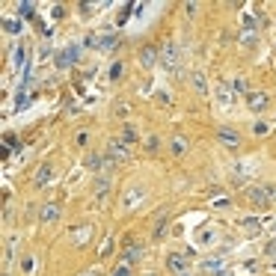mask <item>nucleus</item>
<instances>
[{
  "mask_svg": "<svg viewBox=\"0 0 276 276\" xmlns=\"http://www.w3.org/2000/svg\"><path fill=\"white\" fill-rule=\"evenodd\" d=\"M84 48H89V51H98V33H87V36H84Z\"/></svg>",
  "mask_w": 276,
  "mask_h": 276,
  "instance_id": "obj_32",
  "label": "nucleus"
},
{
  "mask_svg": "<svg viewBox=\"0 0 276 276\" xmlns=\"http://www.w3.org/2000/svg\"><path fill=\"white\" fill-rule=\"evenodd\" d=\"M273 196H276L273 184H253V187H246V199H250L256 208L273 205Z\"/></svg>",
  "mask_w": 276,
  "mask_h": 276,
  "instance_id": "obj_1",
  "label": "nucleus"
},
{
  "mask_svg": "<svg viewBox=\"0 0 276 276\" xmlns=\"http://www.w3.org/2000/svg\"><path fill=\"white\" fill-rule=\"evenodd\" d=\"M217 140H220V146L229 149V152H238V149H241V143H243L241 131H238V128H232V125H220V128H217Z\"/></svg>",
  "mask_w": 276,
  "mask_h": 276,
  "instance_id": "obj_5",
  "label": "nucleus"
},
{
  "mask_svg": "<svg viewBox=\"0 0 276 276\" xmlns=\"http://www.w3.org/2000/svg\"><path fill=\"white\" fill-rule=\"evenodd\" d=\"M3 30H6V33L9 36H18L21 33V30H24V24H21V18H3Z\"/></svg>",
  "mask_w": 276,
  "mask_h": 276,
  "instance_id": "obj_19",
  "label": "nucleus"
},
{
  "mask_svg": "<svg viewBox=\"0 0 276 276\" xmlns=\"http://www.w3.org/2000/svg\"><path fill=\"white\" fill-rule=\"evenodd\" d=\"M15 9H18V15H21V18H33V9H36V6H33V3H27V0H24V3H18Z\"/></svg>",
  "mask_w": 276,
  "mask_h": 276,
  "instance_id": "obj_31",
  "label": "nucleus"
},
{
  "mask_svg": "<svg viewBox=\"0 0 276 276\" xmlns=\"http://www.w3.org/2000/svg\"><path fill=\"white\" fill-rule=\"evenodd\" d=\"M190 87L196 89V95H208V77L199 69L190 71Z\"/></svg>",
  "mask_w": 276,
  "mask_h": 276,
  "instance_id": "obj_17",
  "label": "nucleus"
},
{
  "mask_svg": "<svg viewBox=\"0 0 276 276\" xmlns=\"http://www.w3.org/2000/svg\"><path fill=\"white\" fill-rule=\"evenodd\" d=\"M223 264H226V256L223 253H211V256H205V259L199 261V267L205 270V273H223Z\"/></svg>",
  "mask_w": 276,
  "mask_h": 276,
  "instance_id": "obj_11",
  "label": "nucleus"
},
{
  "mask_svg": "<svg viewBox=\"0 0 276 276\" xmlns=\"http://www.w3.org/2000/svg\"><path fill=\"white\" fill-rule=\"evenodd\" d=\"M184 9H187V15H196V9H199V3H184Z\"/></svg>",
  "mask_w": 276,
  "mask_h": 276,
  "instance_id": "obj_39",
  "label": "nucleus"
},
{
  "mask_svg": "<svg viewBox=\"0 0 276 276\" xmlns=\"http://www.w3.org/2000/svg\"><path fill=\"white\" fill-rule=\"evenodd\" d=\"M217 104H220V107H232V104H235V92L229 89V84H226V80H220V84H217Z\"/></svg>",
  "mask_w": 276,
  "mask_h": 276,
  "instance_id": "obj_16",
  "label": "nucleus"
},
{
  "mask_svg": "<svg viewBox=\"0 0 276 276\" xmlns=\"http://www.w3.org/2000/svg\"><path fill=\"white\" fill-rule=\"evenodd\" d=\"M80 15H84V18L95 15V6H89V3H80Z\"/></svg>",
  "mask_w": 276,
  "mask_h": 276,
  "instance_id": "obj_37",
  "label": "nucleus"
},
{
  "mask_svg": "<svg viewBox=\"0 0 276 276\" xmlns=\"http://www.w3.org/2000/svg\"><path fill=\"white\" fill-rule=\"evenodd\" d=\"M146 152H149V155H157V152H160V137H157V134L146 137Z\"/></svg>",
  "mask_w": 276,
  "mask_h": 276,
  "instance_id": "obj_28",
  "label": "nucleus"
},
{
  "mask_svg": "<svg viewBox=\"0 0 276 276\" xmlns=\"http://www.w3.org/2000/svg\"><path fill=\"white\" fill-rule=\"evenodd\" d=\"M74 140H77V146H80V149H87V146H89V134H87V131H80Z\"/></svg>",
  "mask_w": 276,
  "mask_h": 276,
  "instance_id": "obj_36",
  "label": "nucleus"
},
{
  "mask_svg": "<svg viewBox=\"0 0 276 276\" xmlns=\"http://www.w3.org/2000/svg\"><path fill=\"white\" fill-rule=\"evenodd\" d=\"M178 57H181L178 42H175V39H167V42H163V48H160V63L167 66V71H170V74H175V71H178Z\"/></svg>",
  "mask_w": 276,
  "mask_h": 276,
  "instance_id": "obj_3",
  "label": "nucleus"
},
{
  "mask_svg": "<svg viewBox=\"0 0 276 276\" xmlns=\"http://www.w3.org/2000/svg\"><path fill=\"white\" fill-rule=\"evenodd\" d=\"M116 33H98V51H110L113 45H116Z\"/></svg>",
  "mask_w": 276,
  "mask_h": 276,
  "instance_id": "obj_23",
  "label": "nucleus"
},
{
  "mask_svg": "<svg viewBox=\"0 0 276 276\" xmlns=\"http://www.w3.org/2000/svg\"><path fill=\"white\" fill-rule=\"evenodd\" d=\"M270 128H273L270 122L259 119V122H256V125H253V134H256V137H267V134H270Z\"/></svg>",
  "mask_w": 276,
  "mask_h": 276,
  "instance_id": "obj_26",
  "label": "nucleus"
},
{
  "mask_svg": "<svg viewBox=\"0 0 276 276\" xmlns=\"http://www.w3.org/2000/svg\"><path fill=\"white\" fill-rule=\"evenodd\" d=\"M95 238V226L92 223H80L71 229V243L74 246H89V241Z\"/></svg>",
  "mask_w": 276,
  "mask_h": 276,
  "instance_id": "obj_9",
  "label": "nucleus"
},
{
  "mask_svg": "<svg viewBox=\"0 0 276 276\" xmlns=\"http://www.w3.org/2000/svg\"><path fill=\"white\" fill-rule=\"evenodd\" d=\"M113 250H116V241H113V238H107V241H104V246H101V259H107Z\"/></svg>",
  "mask_w": 276,
  "mask_h": 276,
  "instance_id": "obj_35",
  "label": "nucleus"
},
{
  "mask_svg": "<svg viewBox=\"0 0 276 276\" xmlns=\"http://www.w3.org/2000/svg\"><path fill=\"white\" fill-rule=\"evenodd\" d=\"M51 15H53V18H63V15H66V6H53Z\"/></svg>",
  "mask_w": 276,
  "mask_h": 276,
  "instance_id": "obj_40",
  "label": "nucleus"
},
{
  "mask_svg": "<svg viewBox=\"0 0 276 276\" xmlns=\"http://www.w3.org/2000/svg\"><path fill=\"white\" fill-rule=\"evenodd\" d=\"M143 196H146V190L137 187V190H128V196H125V208H137L143 202Z\"/></svg>",
  "mask_w": 276,
  "mask_h": 276,
  "instance_id": "obj_20",
  "label": "nucleus"
},
{
  "mask_svg": "<svg viewBox=\"0 0 276 276\" xmlns=\"http://www.w3.org/2000/svg\"><path fill=\"white\" fill-rule=\"evenodd\" d=\"M24 57H27V48L24 45H15V51H12V69H21L24 66Z\"/></svg>",
  "mask_w": 276,
  "mask_h": 276,
  "instance_id": "obj_24",
  "label": "nucleus"
},
{
  "mask_svg": "<svg viewBox=\"0 0 276 276\" xmlns=\"http://www.w3.org/2000/svg\"><path fill=\"white\" fill-rule=\"evenodd\" d=\"M241 229H243V235L256 238V235L261 232V220H259V217H243V220H241Z\"/></svg>",
  "mask_w": 276,
  "mask_h": 276,
  "instance_id": "obj_18",
  "label": "nucleus"
},
{
  "mask_svg": "<svg viewBox=\"0 0 276 276\" xmlns=\"http://www.w3.org/2000/svg\"><path fill=\"white\" fill-rule=\"evenodd\" d=\"M273 232H276V223H273Z\"/></svg>",
  "mask_w": 276,
  "mask_h": 276,
  "instance_id": "obj_44",
  "label": "nucleus"
},
{
  "mask_svg": "<svg viewBox=\"0 0 276 276\" xmlns=\"http://www.w3.org/2000/svg\"><path fill=\"white\" fill-rule=\"evenodd\" d=\"M119 140L125 143V146H137L140 143V128H137V122H122V131H119Z\"/></svg>",
  "mask_w": 276,
  "mask_h": 276,
  "instance_id": "obj_12",
  "label": "nucleus"
},
{
  "mask_svg": "<svg viewBox=\"0 0 276 276\" xmlns=\"http://www.w3.org/2000/svg\"><path fill=\"white\" fill-rule=\"evenodd\" d=\"M273 63H276V42H273Z\"/></svg>",
  "mask_w": 276,
  "mask_h": 276,
  "instance_id": "obj_43",
  "label": "nucleus"
},
{
  "mask_svg": "<svg viewBox=\"0 0 276 276\" xmlns=\"http://www.w3.org/2000/svg\"><path fill=\"white\" fill-rule=\"evenodd\" d=\"M122 71H125V66H122V60H116V63L110 66V80H119Z\"/></svg>",
  "mask_w": 276,
  "mask_h": 276,
  "instance_id": "obj_34",
  "label": "nucleus"
},
{
  "mask_svg": "<svg viewBox=\"0 0 276 276\" xmlns=\"http://www.w3.org/2000/svg\"><path fill=\"white\" fill-rule=\"evenodd\" d=\"M246 110H250L253 116H264V113L270 110V95H267L264 89H253V92L246 95Z\"/></svg>",
  "mask_w": 276,
  "mask_h": 276,
  "instance_id": "obj_4",
  "label": "nucleus"
},
{
  "mask_svg": "<svg viewBox=\"0 0 276 276\" xmlns=\"http://www.w3.org/2000/svg\"><path fill=\"white\" fill-rule=\"evenodd\" d=\"M104 155L110 157V160H116V163H128V160L134 157V152H131V146H125L119 137H113V140H107Z\"/></svg>",
  "mask_w": 276,
  "mask_h": 276,
  "instance_id": "obj_2",
  "label": "nucleus"
},
{
  "mask_svg": "<svg viewBox=\"0 0 276 276\" xmlns=\"http://www.w3.org/2000/svg\"><path fill=\"white\" fill-rule=\"evenodd\" d=\"M60 220H63V205H60V202L48 199V202L39 205V223L53 226V223H60Z\"/></svg>",
  "mask_w": 276,
  "mask_h": 276,
  "instance_id": "obj_6",
  "label": "nucleus"
},
{
  "mask_svg": "<svg viewBox=\"0 0 276 276\" xmlns=\"http://www.w3.org/2000/svg\"><path fill=\"white\" fill-rule=\"evenodd\" d=\"M250 27L259 33V15L256 12H243V30H250Z\"/></svg>",
  "mask_w": 276,
  "mask_h": 276,
  "instance_id": "obj_27",
  "label": "nucleus"
},
{
  "mask_svg": "<svg viewBox=\"0 0 276 276\" xmlns=\"http://www.w3.org/2000/svg\"><path fill=\"white\" fill-rule=\"evenodd\" d=\"M80 276H101V270H87V273H80Z\"/></svg>",
  "mask_w": 276,
  "mask_h": 276,
  "instance_id": "obj_42",
  "label": "nucleus"
},
{
  "mask_svg": "<svg viewBox=\"0 0 276 276\" xmlns=\"http://www.w3.org/2000/svg\"><path fill=\"white\" fill-rule=\"evenodd\" d=\"M273 122H276V116H273Z\"/></svg>",
  "mask_w": 276,
  "mask_h": 276,
  "instance_id": "obj_45",
  "label": "nucleus"
},
{
  "mask_svg": "<svg viewBox=\"0 0 276 276\" xmlns=\"http://www.w3.org/2000/svg\"><path fill=\"white\" fill-rule=\"evenodd\" d=\"M77 60H80V48H77V45L53 51V66H57V69H63V71H66V69H71V66H74Z\"/></svg>",
  "mask_w": 276,
  "mask_h": 276,
  "instance_id": "obj_7",
  "label": "nucleus"
},
{
  "mask_svg": "<svg viewBox=\"0 0 276 276\" xmlns=\"http://www.w3.org/2000/svg\"><path fill=\"white\" fill-rule=\"evenodd\" d=\"M21 270H24V273H33V259H30V256L21 261Z\"/></svg>",
  "mask_w": 276,
  "mask_h": 276,
  "instance_id": "obj_38",
  "label": "nucleus"
},
{
  "mask_svg": "<svg viewBox=\"0 0 276 276\" xmlns=\"http://www.w3.org/2000/svg\"><path fill=\"white\" fill-rule=\"evenodd\" d=\"M51 178H53V167H51V163H42V167H36V173H33V187H45Z\"/></svg>",
  "mask_w": 276,
  "mask_h": 276,
  "instance_id": "obj_15",
  "label": "nucleus"
},
{
  "mask_svg": "<svg viewBox=\"0 0 276 276\" xmlns=\"http://www.w3.org/2000/svg\"><path fill=\"white\" fill-rule=\"evenodd\" d=\"M140 259H143V246H140V243H131V246L125 250V259H122V261H128V264H137Z\"/></svg>",
  "mask_w": 276,
  "mask_h": 276,
  "instance_id": "obj_21",
  "label": "nucleus"
},
{
  "mask_svg": "<svg viewBox=\"0 0 276 276\" xmlns=\"http://www.w3.org/2000/svg\"><path fill=\"white\" fill-rule=\"evenodd\" d=\"M256 42H259V33H256V30H243V33H241V45H243V48H256Z\"/></svg>",
  "mask_w": 276,
  "mask_h": 276,
  "instance_id": "obj_25",
  "label": "nucleus"
},
{
  "mask_svg": "<svg viewBox=\"0 0 276 276\" xmlns=\"http://www.w3.org/2000/svg\"><path fill=\"white\" fill-rule=\"evenodd\" d=\"M131 273H134L131 264H128V261H119V264L113 267V273H110V276H131Z\"/></svg>",
  "mask_w": 276,
  "mask_h": 276,
  "instance_id": "obj_30",
  "label": "nucleus"
},
{
  "mask_svg": "<svg viewBox=\"0 0 276 276\" xmlns=\"http://www.w3.org/2000/svg\"><path fill=\"white\" fill-rule=\"evenodd\" d=\"M167 223H170V211H163V214L157 217L155 232H152V235H155V241H157V238H163V235H167Z\"/></svg>",
  "mask_w": 276,
  "mask_h": 276,
  "instance_id": "obj_22",
  "label": "nucleus"
},
{
  "mask_svg": "<svg viewBox=\"0 0 276 276\" xmlns=\"http://www.w3.org/2000/svg\"><path fill=\"white\" fill-rule=\"evenodd\" d=\"M264 256H267V259L276 264V238H270V241L264 243Z\"/></svg>",
  "mask_w": 276,
  "mask_h": 276,
  "instance_id": "obj_33",
  "label": "nucleus"
},
{
  "mask_svg": "<svg viewBox=\"0 0 276 276\" xmlns=\"http://www.w3.org/2000/svg\"><path fill=\"white\" fill-rule=\"evenodd\" d=\"M116 113H119V116H128V104H125V101H119V107H116Z\"/></svg>",
  "mask_w": 276,
  "mask_h": 276,
  "instance_id": "obj_41",
  "label": "nucleus"
},
{
  "mask_svg": "<svg viewBox=\"0 0 276 276\" xmlns=\"http://www.w3.org/2000/svg\"><path fill=\"white\" fill-rule=\"evenodd\" d=\"M232 87H235V92H243V95H250V92H253L246 77H235V80H232Z\"/></svg>",
  "mask_w": 276,
  "mask_h": 276,
  "instance_id": "obj_29",
  "label": "nucleus"
},
{
  "mask_svg": "<svg viewBox=\"0 0 276 276\" xmlns=\"http://www.w3.org/2000/svg\"><path fill=\"white\" fill-rule=\"evenodd\" d=\"M190 152V140L184 134H173L170 137V155L173 157H184Z\"/></svg>",
  "mask_w": 276,
  "mask_h": 276,
  "instance_id": "obj_14",
  "label": "nucleus"
},
{
  "mask_svg": "<svg viewBox=\"0 0 276 276\" xmlns=\"http://www.w3.org/2000/svg\"><path fill=\"white\" fill-rule=\"evenodd\" d=\"M137 57H140V66H143L146 71H152L157 63H160V51H157L155 45H143Z\"/></svg>",
  "mask_w": 276,
  "mask_h": 276,
  "instance_id": "obj_10",
  "label": "nucleus"
},
{
  "mask_svg": "<svg viewBox=\"0 0 276 276\" xmlns=\"http://www.w3.org/2000/svg\"><path fill=\"white\" fill-rule=\"evenodd\" d=\"M104 163H107V155H104V152H87V157H84V167L95 175H101Z\"/></svg>",
  "mask_w": 276,
  "mask_h": 276,
  "instance_id": "obj_13",
  "label": "nucleus"
},
{
  "mask_svg": "<svg viewBox=\"0 0 276 276\" xmlns=\"http://www.w3.org/2000/svg\"><path fill=\"white\" fill-rule=\"evenodd\" d=\"M163 264H167V270H170L173 276H187L190 273V259L187 256H181V253H170Z\"/></svg>",
  "mask_w": 276,
  "mask_h": 276,
  "instance_id": "obj_8",
  "label": "nucleus"
}]
</instances>
